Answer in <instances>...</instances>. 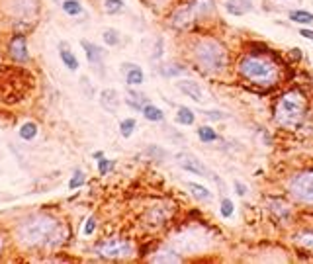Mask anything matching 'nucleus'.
Listing matches in <instances>:
<instances>
[{
    "mask_svg": "<svg viewBox=\"0 0 313 264\" xmlns=\"http://www.w3.org/2000/svg\"><path fill=\"white\" fill-rule=\"evenodd\" d=\"M16 237L24 247H55L63 241V231L57 219L49 215H35L18 225Z\"/></svg>",
    "mask_w": 313,
    "mask_h": 264,
    "instance_id": "1",
    "label": "nucleus"
},
{
    "mask_svg": "<svg viewBox=\"0 0 313 264\" xmlns=\"http://www.w3.org/2000/svg\"><path fill=\"white\" fill-rule=\"evenodd\" d=\"M192 57L196 61V65L209 75L215 73H223L229 65V57L227 49L223 43H219L213 37H202L192 45Z\"/></svg>",
    "mask_w": 313,
    "mask_h": 264,
    "instance_id": "2",
    "label": "nucleus"
},
{
    "mask_svg": "<svg viewBox=\"0 0 313 264\" xmlns=\"http://www.w3.org/2000/svg\"><path fill=\"white\" fill-rule=\"evenodd\" d=\"M239 75L253 84L270 86L278 80V69L272 61H268L264 57L247 55L239 61Z\"/></svg>",
    "mask_w": 313,
    "mask_h": 264,
    "instance_id": "3",
    "label": "nucleus"
},
{
    "mask_svg": "<svg viewBox=\"0 0 313 264\" xmlns=\"http://www.w3.org/2000/svg\"><path fill=\"white\" fill-rule=\"evenodd\" d=\"M274 118L278 122V126L286 128V130H296L302 126L304 118H306V100L300 92H286L284 96H280Z\"/></svg>",
    "mask_w": 313,
    "mask_h": 264,
    "instance_id": "4",
    "label": "nucleus"
},
{
    "mask_svg": "<svg viewBox=\"0 0 313 264\" xmlns=\"http://www.w3.org/2000/svg\"><path fill=\"white\" fill-rule=\"evenodd\" d=\"M29 88V77L22 69L6 71L4 77H0V100L14 104L24 98V94Z\"/></svg>",
    "mask_w": 313,
    "mask_h": 264,
    "instance_id": "5",
    "label": "nucleus"
},
{
    "mask_svg": "<svg viewBox=\"0 0 313 264\" xmlns=\"http://www.w3.org/2000/svg\"><path fill=\"white\" fill-rule=\"evenodd\" d=\"M213 10H215V0H188V4L184 8L174 12L172 24L176 27H184L194 20H202V18L211 16Z\"/></svg>",
    "mask_w": 313,
    "mask_h": 264,
    "instance_id": "6",
    "label": "nucleus"
},
{
    "mask_svg": "<svg viewBox=\"0 0 313 264\" xmlns=\"http://www.w3.org/2000/svg\"><path fill=\"white\" fill-rule=\"evenodd\" d=\"M288 190H290V194L294 196L296 202L306 204V206H313V170L300 172V174L292 176Z\"/></svg>",
    "mask_w": 313,
    "mask_h": 264,
    "instance_id": "7",
    "label": "nucleus"
},
{
    "mask_svg": "<svg viewBox=\"0 0 313 264\" xmlns=\"http://www.w3.org/2000/svg\"><path fill=\"white\" fill-rule=\"evenodd\" d=\"M96 253L102 259H110V261H120V259H128L133 255V247L130 241L126 239H106L96 247Z\"/></svg>",
    "mask_w": 313,
    "mask_h": 264,
    "instance_id": "8",
    "label": "nucleus"
},
{
    "mask_svg": "<svg viewBox=\"0 0 313 264\" xmlns=\"http://www.w3.org/2000/svg\"><path fill=\"white\" fill-rule=\"evenodd\" d=\"M176 160H178L180 168L186 170V172H190V174H196V176H208V178H211V174H213V172H209L208 170V166H206L200 158L194 157V155L180 153V155H176Z\"/></svg>",
    "mask_w": 313,
    "mask_h": 264,
    "instance_id": "9",
    "label": "nucleus"
},
{
    "mask_svg": "<svg viewBox=\"0 0 313 264\" xmlns=\"http://www.w3.org/2000/svg\"><path fill=\"white\" fill-rule=\"evenodd\" d=\"M8 53L10 57L16 61V63H26L29 59V51H27V41L24 33H14L10 37V43H8Z\"/></svg>",
    "mask_w": 313,
    "mask_h": 264,
    "instance_id": "10",
    "label": "nucleus"
},
{
    "mask_svg": "<svg viewBox=\"0 0 313 264\" xmlns=\"http://www.w3.org/2000/svg\"><path fill=\"white\" fill-rule=\"evenodd\" d=\"M10 10L16 14V16H35L37 10H39V4L37 0H12L10 4Z\"/></svg>",
    "mask_w": 313,
    "mask_h": 264,
    "instance_id": "11",
    "label": "nucleus"
},
{
    "mask_svg": "<svg viewBox=\"0 0 313 264\" xmlns=\"http://www.w3.org/2000/svg\"><path fill=\"white\" fill-rule=\"evenodd\" d=\"M176 88L186 94L188 98H192L194 102H204V94H202V88L196 80H176Z\"/></svg>",
    "mask_w": 313,
    "mask_h": 264,
    "instance_id": "12",
    "label": "nucleus"
},
{
    "mask_svg": "<svg viewBox=\"0 0 313 264\" xmlns=\"http://www.w3.org/2000/svg\"><path fill=\"white\" fill-rule=\"evenodd\" d=\"M100 106L104 108L108 114H116L120 108V94L114 88H104L100 92Z\"/></svg>",
    "mask_w": 313,
    "mask_h": 264,
    "instance_id": "13",
    "label": "nucleus"
},
{
    "mask_svg": "<svg viewBox=\"0 0 313 264\" xmlns=\"http://www.w3.org/2000/svg\"><path fill=\"white\" fill-rule=\"evenodd\" d=\"M80 45H82V49H84V53H86V59H88V63H90L92 67L102 65L104 51H102L98 45H94L92 41H86V39H82V41H80Z\"/></svg>",
    "mask_w": 313,
    "mask_h": 264,
    "instance_id": "14",
    "label": "nucleus"
},
{
    "mask_svg": "<svg viewBox=\"0 0 313 264\" xmlns=\"http://www.w3.org/2000/svg\"><path fill=\"white\" fill-rule=\"evenodd\" d=\"M122 71L126 73V82H128L130 86H139V84L145 80L143 71H141L137 65H133V63H124V65H122Z\"/></svg>",
    "mask_w": 313,
    "mask_h": 264,
    "instance_id": "15",
    "label": "nucleus"
},
{
    "mask_svg": "<svg viewBox=\"0 0 313 264\" xmlns=\"http://www.w3.org/2000/svg\"><path fill=\"white\" fill-rule=\"evenodd\" d=\"M288 18H290V22H294L298 26H310V24H313V14L308 12V10H292L288 14Z\"/></svg>",
    "mask_w": 313,
    "mask_h": 264,
    "instance_id": "16",
    "label": "nucleus"
},
{
    "mask_svg": "<svg viewBox=\"0 0 313 264\" xmlns=\"http://www.w3.org/2000/svg\"><path fill=\"white\" fill-rule=\"evenodd\" d=\"M126 102H128L130 108L137 110V112H141V110H143V106L149 104V98H147L145 94H141V92L130 90V92H128V96H126Z\"/></svg>",
    "mask_w": 313,
    "mask_h": 264,
    "instance_id": "17",
    "label": "nucleus"
},
{
    "mask_svg": "<svg viewBox=\"0 0 313 264\" xmlns=\"http://www.w3.org/2000/svg\"><path fill=\"white\" fill-rule=\"evenodd\" d=\"M188 190H190V194L198 200V202H209L211 200V192H209L208 188L204 184H196V182H188Z\"/></svg>",
    "mask_w": 313,
    "mask_h": 264,
    "instance_id": "18",
    "label": "nucleus"
},
{
    "mask_svg": "<svg viewBox=\"0 0 313 264\" xmlns=\"http://www.w3.org/2000/svg\"><path fill=\"white\" fill-rule=\"evenodd\" d=\"M141 114H143V118H145L147 122H162V120H164V112H162L160 108H156L155 104H151V102L143 106Z\"/></svg>",
    "mask_w": 313,
    "mask_h": 264,
    "instance_id": "19",
    "label": "nucleus"
},
{
    "mask_svg": "<svg viewBox=\"0 0 313 264\" xmlns=\"http://www.w3.org/2000/svg\"><path fill=\"white\" fill-rule=\"evenodd\" d=\"M194 122H196L194 112L190 108H186V106H180L178 112H176V124H180V126H192Z\"/></svg>",
    "mask_w": 313,
    "mask_h": 264,
    "instance_id": "20",
    "label": "nucleus"
},
{
    "mask_svg": "<svg viewBox=\"0 0 313 264\" xmlns=\"http://www.w3.org/2000/svg\"><path fill=\"white\" fill-rule=\"evenodd\" d=\"M59 55H61V61H63V65H65L69 71H77V69H78V59H77V55H75V53L63 47V49L59 51Z\"/></svg>",
    "mask_w": 313,
    "mask_h": 264,
    "instance_id": "21",
    "label": "nucleus"
},
{
    "mask_svg": "<svg viewBox=\"0 0 313 264\" xmlns=\"http://www.w3.org/2000/svg\"><path fill=\"white\" fill-rule=\"evenodd\" d=\"M198 137H200V141H202V143H213V141H217V139H219L217 132H213L209 126H202V128H198Z\"/></svg>",
    "mask_w": 313,
    "mask_h": 264,
    "instance_id": "22",
    "label": "nucleus"
},
{
    "mask_svg": "<svg viewBox=\"0 0 313 264\" xmlns=\"http://www.w3.org/2000/svg\"><path fill=\"white\" fill-rule=\"evenodd\" d=\"M35 135H37V126H35L33 122H26V124L20 128V137H22L24 141L35 139Z\"/></svg>",
    "mask_w": 313,
    "mask_h": 264,
    "instance_id": "23",
    "label": "nucleus"
},
{
    "mask_svg": "<svg viewBox=\"0 0 313 264\" xmlns=\"http://www.w3.org/2000/svg\"><path fill=\"white\" fill-rule=\"evenodd\" d=\"M63 10L69 16H78L82 14V4L78 0H63Z\"/></svg>",
    "mask_w": 313,
    "mask_h": 264,
    "instance_id": "24",
    "label": "nucleus"
},
{
    "mask_svg": "<svg viewBox=\"0 0 313 264\" xmlns=\"http://www.w3.org/2000/svg\"><path fill=\"white\" fill-rule=\"evenodd\" d=\"M135 128H137V122L133 120V118H126V120H122V124H120V133H122V137H131L133 132H135Z\"/></svg>",
    "mask_w": 313,
    "mask_h": 264,
    "instance_id": "25",
    "label": "nucleus"
},
{
    "mask_svg": "<svg viewBox=\"0 0 313 264\" xmlns=\"http://www.w3.org/2000/svg\"><path fill=\"white\" fill-rule=\"evenodd\" d=\"M166 213L162 211V206H156V208H153L151 210V213H149V219H153L151 223L153 225H162V223H166Z\"/></svg>",
    "mask_w": 313,
    "mask_h": 264,
    "instance_id": "26",
    "label": "nucleus"
},
{
    "mask_svg": "<svg viewBox=\"0 0 313 264\" xmlns=\"http://www.w3.org/2000/svg\"><path fill=\"white\" fill-rule=\"evenodd\" d=\"M102 39H104L106 45H110V47H116L118 43H120V33H118V29H104V33H102Z\"/></svg>",
    "mask_w": 313,
    "mask_h": 264,
    "instance_id": "27",
    "label": "nucleus"
},
{
    "mask_svg": "<svg viewBox=\"0 0 313 264\" xmlns=\"http://www.w3.org/2000/svg\"><path fill=\"white\" fill-rule=\"evenodd\" d=\"M153 263H180L182 259L178 257V255H172L170 251H164V253H160V255H156L151 259Z\"/></svg>",
    "mask_w": 313,
    "mask_h": 264,
    "instance_id": "28",
    "label": "nucleus"
},
{
    "mask_svg": "<svg viewBox=\"0 0 313 264\" xmlns=\"http://www.w3.org/2000/svg\"><path fill=\"white\" fill-rule=\"evenodd\" d=\"M225 10H227L231 16H243V14L247 12V8H243V6L239 4V0H227V2H225Z\"/></svg>",
    "mask_w": 313,
    "mask_h": 264,
    "instance_id": "29",
    "label": "nucleus"
},
{
    "mask_svg": "<svg viewBox=\"0 0 313 264\" xmlns=\"http://www.w3.org/2000/svg\"><path fill=\"white\" fill-rule=\"evenodd\" d=\"M124 0H106L104 2V10L106 14H118L124 10Z\"/></svg>",
    "mask_w": 313,
    "mask_h": 264,
    "instance_id": "30",
    "label": "nucleus"
},
{
    "mask_svg": "<svg viewBox=\"0 0 313 264\" xmlns=\"http://www.w3.org/2000/svg\"><path fill=\"white\" fill-rule=\"evenodd\" d=\"M233 211H235L233 202H231L229 198H223V200H221V204H219V213H221L225 219H229V217L233 215Z\"/></svg>",
    "mask_w": 313,
    "mask_h": 264,
    "instance_id": "31",
    "label": "nucleus"
},
{
    "mask_svg": "<svg viewBox=\"0 0 313 264\" xmlns=\"http://www.w3.org/2000/svg\"><path fill=\"white\" fill-rule=\"evenodd\" d=\"M84 182H86L84 172H82V170H77V172L73 174V178L69 180V190H77L80 186H84Z\"/></svg>",
    "mask_w": 313,
    "mask_h": 264,
    "instance_id": "32",
    "label": "nucleus"
},
{
    "mask_svg": "<svg viewBox=\"0 0 313 264\" xmlns=\"http://www.w3.org/2000/svg\"><path fill=\"white\" fill-rule=\"evenodd\" d=\"M184 73V67H178V65H164L162 67V75L164 77H178Z\"/></svg>",
    "mask_w": 313,
    "mask_h": 264,
    "instance_id": "33",
    "label": "nucleus"
},
{
    "mask_svg": "<svg viewBox=\"0 0 313 264\" xmlns=\"http://www.w3.org/2000/svg\"><path fill=\"white\" fill-rule=\"evenodd\" d=\"M114 164H116L114 160H108V158L102 157L98 160V172H100V174H108V172L114 168Z\"/></svg>",
    "mask_w": 313,
    "mask_h": 264,
    "instance_id": "34",
    "label": "nucleus"
},
{
    "mask_svg": "<svg viewBox=\"0 0 313 264\" xmlns=\"http://www.w3.org/2000/svg\"><path fill=\"white\" fill-rule=\"evenodd\" d=\"M204 116L209 118V120H227L229 118V114H225V112H219V110H208V112H204Z\"/></svg>",
    "mask_w": 313,
    "mask_h": 264,
    "instance_id": "35",
    "label": "nucleus"
},
{
    "mask_svg": "<svg viewBox=\"0 0 313 264\" xmlns=\"http://www.w3.org/2000/svg\"><path fill=\"white\" fill-rule=\"evenodd\" d=\"M296 241L302 243V245H306L308 249H313V233H302V235L296 237Z\"/></svg>",
    "mask_w": 313,
    "mask_h": 264,
    "instance_id": "36",
    "label": "nucleus"
},
{
    "mask_svg": "<svg viewBox=\"0 0 313 264\" xmlns=\"http://www.w3.org/2000/svg\"><path fill=\"white\" fill-rule=\"evenodd\" d=\"M94 229H96V219H94V217H88V219H86V223H84L82 233H84V235H92V233H94Z\"/></svg>",
    "mask_w": 313,
    "mask_h": 264,
    "instance_id": "37",
    "label": "nucleus"
},
{
    "mask_svg": "<svg viewBox=\"0 0 313 264\" xmlns=\"http://www.w3.org/2000/svg\"><path fill=\"white\" fill-rule=\"evenodd\" d=\"M80 88L86 92V96H88V98H92V94H94V88H92V84L88 82V79H86V77H82V79H80Z\"/></svg>",
    "mask_w": 313,
    "mask_h": 264,
    "instance_id": "38",
    "label": "nucleus"
},
{
    "mask_svg": "<svg viewBox=\"0 0 313 264\" xmlns=\"http://www.w3.org/2000/svg\"><path fill=\"white\" fill-rule=\"evenodd\" d=\"M235 192H237L239 196H245V194H247V186L243 184V182H239V180H235Z\"/></svg>",
    "mask_w": 313,
    "mask_h": 264,
    "instance_id": "39",
    "label": "nucleus"
},
{
    "mask_svg": "<svg viewBox=\"0 0 313 264\" xmlns=\"http://www.w3.org/2000/svg\"><path fill=\"white\" fill-rule=\"evenodd\" d=\"M302 37H306V39H312L313 41V29H308V27H302L300 31H298Z\"/></svg>",
    "mask_w": 313,
    "mask_h": 264,
    "instance_id": "40",
    "label": "nucleus"
},
{
    "mask_svg": "<svg viewBox=\"0 0 313 264\" xmlns=\"http://www.w3.org/2000/svg\"><path fill=\"white\" fill-rule=\"evenodd\" d=\"M292 57L300 61V59H302V51H300V49H292Z\"/></svg>",
    "mask_w": 313,
    "mask_h": 264,
    "instance_id": "41",
    "label": "nucleus"
},
{
    "mask_svg": "<svg viewBox=\"0 0 313 264\" xmlns=\"http://www.w3.org/2000/svg\"><path fill=\"white\" fill-rule=\"evenodd\" d=\"M102 157H104V153H102V151H96V153H94V158H96V160H100Z\"/></svg>",
    "mask_w": 313,
    "mask_h": 264,
    "instance_id": "42",
    "label": "nucleus"
},
{
    "mask_svg": "<svg viewBox=\"0 0 313 264\" xmlns=\"http://www.w3.org/2000/svg\"><path fill=\"white\" fill-rule=\"evenodd\" d=\"M2 245H4V239L0 237V251H2Z\"/></svg>",
    "mask_w": 313,
    "mask_h": 264,
    "instance_id": "43",
    "label": "nucleus"
},
{
    "mask_svg": "<svg viewBox=\"0 0 313 264\" xmlns=\"http://www.w3.org/2000/svg\"><path fill=\"white\" fill-rule=\"evenodd\" d=\"M0 158H2V153H0Z\"/></svg>",
    "mask_w": 313,
    "mask_h": 264,
    "instance_id": "44",
    "label": "nucleus"
}]
</instances>
